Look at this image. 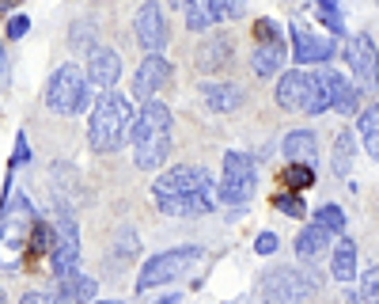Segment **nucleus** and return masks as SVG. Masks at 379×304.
Wrapping results in <instances>:
<instances>
[{
    "instance_id": "f257e3e1",
    "label": "nucleus",
    "mask_w": 379,
    "mask_h": 304,
    "mask_svg": "<svg viewBox=\"0 0 379 304\" xmlns=\"http://www.w3.org/2000/svg\"><path fill=\"white\" fill-rule=\"evenodd\" d=\"M171 110L164 103H144L133 122V160L141 171H156L171 156Z\"/></svg>"
},
{
    "instance_id": "f03ea898",
    "label": "nucleus",
    "mask_w": 379,
    "mask_h": 304,
    "mask_svg": "<svg viewBox=\"0 0 379 304\" xmlns=\"http://www.w3.org/2000/svg\"><path fill=\"white\" fill-rule=\"evenodd\" d=\"M133 110H129V99L118 92L99 95L91 110V126H87V141H91L95 152H118L122 141L133 133Z\"/></svg>"
},
{
    "instance_id": "7ed1b4c3",
    "label": "nucleus",
    "mask_w": 379,
    "mask_h": 304,
    "mask_svg": "<svg viewBox=\"0 0 379 304\" xmlns=\"http://www.w3.org/2000/svg\"><path fill=\"white\" fill-rule=\"evenodd\" d=\"M360 103V87L349 84L337 69H319L311 76V103H308V115H322V110H342V115H353Z\"/></svg>"
},
{
    "instance_id": "20e7f679",
    "label": "nucleus",
    "mask_w": 379,
    "mask_h": 304,
    "mask_svg": "<svg viewBox=\"0 0 379 304\" xmlns=\"http://www.w3.org/2000/svg\"><path fill=\"white\" fill-rule=\"evenodd\" d=\"M201 262H205V247H175V251L152 255V259L144 262V270L136 274V293L175 282V278H182V274H190V270H197Z\"/></svg>"
},
{
    "instance_id": "39448f33",
    "label": "nucleus",
    "mask_w": 379,
    "mask_h": 304,
    "mask_svg": "<svg viewBox=\"0 0 379 304\" xmlns=\"http://www.w3.org/2000/svg\"><path fill=\"white\" fill-rule=\"evenodd\" d=\"M262 304H303L319 293V278L311 270L277 267L262 278Z\"/></svg>"
},
{
    "instance_id": "423d86ee",
    "label": "nucleus",
    "mask_w": 379,
    "mask_h": 304,
    "mask_svg": "<svg viewBox=\"0 0 379 304\" xmlns=\"http://www.w3.org/2000/svg\"><path fill=\"white\" fill-rule=\"evenodd\" d=\"M258 190V156L231 149L224 156V179H220V198L228 205H247Z\"/></svg>"
},
{
    "instance_id": "0eeeda50",
    "label": "nucleus",
    "mask_w": 379,
    "mask_h": 304,
    "mask_svg": "<svg viewBox=\"0 0 379 304\" xmlns=\"http://www.w3.org/2000/svg\"><path fill=\"white\" fill-rule=\"evenodd\" d=\"M152 194H156V202H164V198H201V194L213 198V179H209L205 167L179 164L152 183Z\"/></svg>"
},
{
    "instance_id": "6e6552de",
    "label": "nucleus",
    "mask_w": 379,
    "mask_h": 304,
    "mask_svg": "<svg viewBox=\"0 0 379 304\" xmlns=\"http://www.w3.org/2000/svg\"><path fill=\"white\" fill-rule=\"evenodd\" d=\"M87 92V76L80 73V65L64 61L58 73L50 76V87H46V103L58 115H80V99Z\"/></svg>"
},
{
    "instance_id": "1a4fd4ad",
    "label": "nucleus",
    "mask_w": 379,
    "mask_h": 304,
    "mask_svg": "<svg viewBox=\"0 0 379 304\" xmlns=\"http://www.w3.org/2000/svg\"><path fill=\"white\" fill-rule=\"evenodd\" d=\"M58 247H53V255H50V270L58 278L64 274H72L76 270V262H80V232H76V217H72V210L69 205H58Z\"/></svg>"
},
{
    "instance_id": "9d476101",
    "label": "nucleus",
    "mask_w": 379,
    "mask_h": 304,
    "mask_svg": "<svg viewBox=\"0 0 379 304\" xmlns=\"http://www.w3.org/2000/svg\"><path fill=\"white\" fill-rule=\"evenodd\" d=\"M345 61L353 69V80H357L360 92H372L379 84V50L368 35H357L345 42Z\"/></svg>"
},
{
    "instance_id": "9b49d317",
    "label": "nucleus",
    "mask_w": 379,
    "mask_h": 304,
    "mask_svg": "<svg viewBox=\"0 0 379 304\" xmlns=\"http://www.w3.org/2000/svg\"><path fill=\"white\" fill-rule=\"evenodd\" d=\"M35 205H30L27 194H12L4 202V247L8 251H15V247H23L30 236H35Z\"/></svg>"
},
{
    "instance_id": "f8f14e48",
    "label": "nucleus",
    "mask_w": 379,
    "mask_h": 304,
    "mask_svg": "<svg viewBox=\"0 0 379 304\" xmlns=\"http://www.w3.org/2000/svg\"><path fill=\"white\" fill-rule=\"evenodd\" d=\"M133 35H136V46H141L148 58L164 50L167 38H171V31H167V19H164V8H159V4H141V8H136Z\"/></svg>"
},
{
    "instance_id": "ddd939ff",
    "label": "nucleus",
    "mask_w": 379,
    "mask_h": 304,
    "mask_svg": "<svg viewBox=\"0 0 379 304\" xmlns=\"http://www.w3.org/2000/svg\"><path fill=\"white\" fill-rule=\"evenodd\" d=\"M171 80H175V65L167 58H159V53H152V58H144L141 69L133 73V95L141 103H152V95L164 92Z\"/></svg>"
},
{
    "instance_id": "4468645a",
    "label": "nucleus",
    "mask_w": 379,
    "mask_h": 304,
    "mask_svg": "<svg viewBox=\"0 0 379 304\" xmlns=\"http://www.w3.org/2000/svg\"><path fill=\"white\" fill-rule=\"evenodd\" d=\"M118 76H122V58H118V50L95 46V50L87 53V84L99 87V92L107 95V92H114Z\"/></svg>"
},
{
    "instance_id": "2eb2a0df",
    "label": "nucleus",
    "mask_w": 379,
    "mask_h": 304,
    "mask_svg": "<svg viewBox=\"0 0 379 304\" xmlns=\"http://www.w3.org/2000/svg\"><path fill=\"white\" fill-rule=\"evenodd\" d=\"M292 53H296V65H330L334 58V42L330 38H315L311 31L292 27Z\"/></svg>"
},
{
    "instance_id": "dca6fc26",
    "label": "nucleus",
    "mask_w": 379,
    "mask_h": 304,
    "mask_svg": "<svg viewBox=\"0 0 379 304\" xmlns=\"http://www.w3.org/2000/svg\"><path fill=\"white\" fill-rule=\"evenodd\" d=\"M277 103L285 110H308V103H311V76L303 73V69H288V73L277 80Z\"/></svg>"
},
{
    "instance_id": "f3484780",
    "label": "nucleus",
    "mask_w": 379,
    "mask_h": 304,
    "mask_svg": "<svg viewBox=\"0 0 379 304\" xmlns=\"http://www.w3.org/2000/svg\"><path fill=\"white\" fill-rule=\"evenodd\" d=\"M53 293H58V304H87L95 301V278H87L84 270H72V274L58 278Z\"/></svg>"
},
{
    "instance_id": "a211bd4d",
    "label": "nucleus",
    "mask_w": 379,
    "mask_h": 304,
    "mask_svg": "<svg viewBox=\"0 0 379 304\" xmlns=\"http://www.w3.org/2000/svg\"><path fill=\"white\" fill-rule=\"evenodd\" d=\"M281 152L288 156V164H315V156H319V141H315V133L311 130H292L285 141H281Z\"/></svg>"
},
{
    "instance_id": "6ab92c4d",
    "label": "nucleus",
    "mask_w": 379,
    "mask_h": 304,
    "mask_svg": "<svg viewBox=\"0 0 379 304\" xmlns=\"http://www.w3.org/2000/svg\"><path fill=\"white\" fill-rule=\"evenodd\" d=\"M201 95H205V107L213 110V115H228V110L243 107V92H239L236 84H205Z\"/></svg>"
},
{
    "instance_id": "aec40b11",
    "label": "nucleus",
    "mask_w": 379,
    "mask_h": 304,
    "mask_svg": "<svg viewBox=\"0 0 379 304\" xmlns=\"http://www.w3.org/2000/svg\"><path fill=\"white\" fill-rule=\"evenodd\" d=\"M228 53H231L228 38H205V46H197L193 61H197L201 73H220V69L228 65Z\"/></svg>"
},
{
    "instance_id": "412c9836",
    "label": "nucleus",
    "mask_w": 379,
    "mask_h": 304,
    "mask_svg": "<svg viewBox=\"0 0 379 304\" xmlns=\"http://www.w3.org/2000/svg\"><path fill=\"white\" fill-rule=\"evenodd\" d=\"M159 213H167V217H205L209 210H213V198L201 194V198H164V202H156Z\"/></svg>"
},
{
    "instance_id": "4be33fe9",
    "label": "nucleus",
    "mask_w": 379,
    "mask_h": 304,
    "mask_svg": "<svg viewBox=\"0 0 379 304\" xmlns=\"http://www.w3.org/2000/svg\"><path fill=\"white\" fill-rule=\"evenodd\" d=\"M337 282H353L357 278V244L353 239H337L334 244V262H330Z\"/></svg>"
},
{
    "instance_id": "5701e85b",
    "label": "nucleus",
    "mask_w": 379,
    "mask_h": 304,
    "mask_svg": "<svg viewBox=\"0 0 379 304\" xmlns=\"http://www.w3.org/2000/svg\"><path fill=\"white\" fill-rule=\"evenodd\" d=\"M288 61V53H285V42H270V46H258L254 50V73L258 76H273L281 65Z\"/></svg>"
},
{
    "instance_id": "b1692460",
    "label": "nucleus",
    "mask_w": 379,
    "mask_h": 304,
    "mask_svg": "<svg viewBox=\"0 0 379 304\" xmlns=\"http://www.w3.org/2000/svg\"><path fill=\"white\" fill-rule=\"evenodd\" d=\"M326 239H330V232L322 225H308L296 236V255H300V259H311V255L326 251Z\"/></svg>"
},
{
    "instance_id": "393cba45",
    "label": "nucleus",
    "mask_w": 379,
    "mask_h": 304,
    "mask_svg": "<svg viewBox=\"0 0 379 304\" xmlns=\"http://www.w3.org/2000/svg\"><path fill=\"white\" fill-rule=\"evenodd\" d=\"M357 130H360V137H364V149L379 160V103H376V107H368L364 115H360Z\"/></svg>"
},
{
    "instance_id": "a878e982",
    "label": "nucleus",
    "mask_w": 379,
    "mask_h": 304,
    "mask_svg": "<svg viewBox=\"0 0 379 304\" xmlns=\"http://www.w3.org/2000/svg\"><path fill=\"white\" fill-rule=\"evenodd\" d=\"M182 12H186V27L190 31H205L209 23L216 19V15H213V0H190V4H182Z\"/></svg>"
},
{
    "instance_id": "bb28decb",
    "label": "nucleus",
    "mask_w": 379,
    "mask_h": 304,
    "mask_svg": "<svg viewBox=\"0 0 379 304\" xmlns=\"http://www.w3.org/2000/svg\"><path fill=\"white\" fill-rule=\"evenodd\" d=\"M353 145H357V137H353L349 130L337 133V141H334V171L337 175H349V160H353V152H357Z\"/></svg>"
},
{
    "instance_id": "cd10ccee",
    "label": "nucleus",
    "mask_w": 379,
    "mask_h": 304,
    "mask_svg": "<svg viewBox=\"0 0 379 304\" xmlns=\"http://www.w3.org/2000/svg\"><path fill=\"white\" fill-rule=\"evenodd\" d=\"M315 225H322L330 236H342L345 232V213L337 210V205H322V210H315Z\"/></svg>"
},
{
    "instance_id": "c85d7f7f",
    "label": "nucleus",
    "mask_w": 379,
    "mask_h": 304,
    "mask_svg": "<svg viewBox=\"0 0 379 304\" xmlns=\"http://www.w3.org/2000/svg\"><path fill=\"white\" fill-rule=\"evenodd\" d=\"M281 179H285V183H288V187H292V190H308L311 183H315V171H311L308 164H288Z\"/></svg>"
},
{
    "instance_id": "c756f323",
    "label": "nucleus",
    "mask_w": 379,
    "mask_h": 304,
    "mask_svg": "<svg viewBox=\"0 0 379 304\" xmlns=\"http://www.w3.org/2000/svg\"><path fill=\"white\" fill-rule=\"evenodd\" d=\"M30 247H35L38 255H53V247H58V232L46 225V221H38L35 236H30Z\"/></svg>"
},
{
    "instance_id": "7c9ffc66",
    "label": "nucleus",
    "mask_w": 379,
    "mask_h": 304,
    "mask_svg": "<svg viewBox=\"0 0 379 304\" xmlns=\"http://www.w3.org/2000/svg\"><path fill=\"white\" fill-rule=\"evenodd\" d=\"M315 15L326 23L330 35H345V19H342V8H337V4H330V0H326V4H315Z\"/></svg>"
},
{
    "instance_id": "2f4dec72",
    "label": "nucleus",
    "mask_w": 379,
    "mask_h": 304,
    "mask_svg": "<svg viewBox=\"0 0 379 304\" xmlns=\"http://www.w3.org/2000/svg\"><path fill=\"white\" fill-rule=\"evenodd\" d=\"M360 301L379 304V267H368L364 278H360Z\"/></svg>"
},
{
    "instance_id": "473e14b6",
    "label": "nucleus",
    "mask_w": 379,
    "mask_h": 304,
    "mask_svg": "<svg viewBox=\"0 0 379 304\" xmlns=\"http://www.w3.org/2000/svg\"><path fill=\"white\" fill-rule=\"evenodd\" d=\"M273 205H277L285 217H303V213H308V205H303L300 194H277V198H273Z\"/></svg>"
},
{
    "instance_id": "72a5a7b5",
    "label": "nucleus",
    "mask_w": 379,
    "mask_h": 304,
    "mask_svg": "<svg viewBox=\"0 0 379 304\" xmlns=\"http://www.w3.org/2000/svg\"><path fill=\"white\" fill-rule=\"evenodd\" d=\"M69 42L76 46V50L84 46V50L91 53V50H95V46H91V23H84V19H76V23H72V31H69Z\"/></svg>"
},
{
    "instance_id": "f704fd0d",
    "label": "nucleus",
    "mask_w": 379,
    "mask_h": 304,
    "mask_svg": "<svg viewBox=\"0 0 379 304\" xmlns=\"http://www.w3.org/2000/svg\"><path fill=\"white\" fill-rule=\"evenodd\" d=\"M254 35H258V46L281 42V38H277V23H270V19H258V23H254Z\"/></svg>"
},
{
    "instance_id": "c9c22d12",
    "label": "nucleus",
    "mask_w": 379,
    "mask_h": 304,
    "mask_svg": "<svg viewBox=\"0 0 379 304\" xmlns=\"http://www.w3.org/2000/svg\"><path fill=\"white\" fill-rule=\"evenodd\" d=\"M243 12H247L243 4H224V0H213V15H216V19H239Z\"/></svg>"
},
{
    "instance_id": "e433bc0d",
    "label": "nucleus",
    "mask_w": 379,
    "mask_h": 304,
    "mask_svg": "<svg viewBox=\"0 0 379 304\" xmlns=\"http://www.w3.org/2000/svg\"><path fill=\"white\" fill-rule=\"evenodd\" d=\"M27 160H30V145H27V133H19L15 137V152H12V167L27 164Z\"/></svg>"
},
{
    "instance_id": "4c0bfd02",
    "label": "nucleus",
    "mask_w": 379,
    "mask_h": 304,
    "mask_svg": "<svg viewBox=\"0 0 379 304\" xmlns=\"http://www.w3.org/2000/svg\"><path fill=\"white\" fill-rule=\"evenodd\" d=\"M30 31V19L27 15H15V19H8V38H23Z\"/></svg>"
},
{
    "instance_id": "58836bf2",
    "label": "nucleus",
    "mask_w": 379,
    "mask_h": 304,
    "mask_svg": "<svg viewBox=\"0 0 379 304\" xmlns=\"http://www.w3.org/2000/svg\"><path fill=\"white\" fill-rule=\"evenodd\" d=\"M254 251L258 255H273L277 251V236H273V232H262V236L254 239Z\"/></svg>"
},
{
    "instance_id": "ea45409f",
    "label": "nucleus",
    "mask_w": 379,
    "mask_h": 304,
    "mask_svg": "<svg viewBox=\"0 0 379 304\" xmlns=\"http://www.w3.org/2000/svg\"><path fill=\"white\" fill-rule=\"evenodd\" d=\"M19 304H58L53 297H46V293H23Z\"/></svg>"
},
{
    "instance_id": "a19ab883",
    "label": "nucleus",
    "mask_w": 379,
    "mask_h": 304,
    "mask_svg": "<svg viewBox=\"0 0 379 304\" xmlns=\"http://www.w3.org/2000/svg\"><path fill=\"white\" fill-rule=\"evenodd\" d=\"M95 304H122V301H95Z\"/></svg>"
}]
</instances>
